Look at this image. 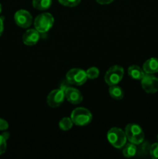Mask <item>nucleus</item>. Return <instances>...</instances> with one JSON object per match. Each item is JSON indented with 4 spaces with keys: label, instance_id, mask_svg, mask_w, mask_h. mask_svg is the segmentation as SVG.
<instances>
[{
    "label": "nucleus",
    "instance_id": "nucleus-1",
    "mask_svg": "<svg viewBox=\"0 0 158 159\" xmlns=\"http://www.w3.org/2000/svg\"><path fill=\"white\" fill-rule=\"evenodd\" d=\"M54 23V16L49 12H43L36 17L34 27L40 34H45L52 28Z\"/></svg>",
    "mask_w": 158,
    "mask_h": 159
},
{
    "label": "nucleus",
    "instance_id": "nucleus-2",
    "mask_svg": "<svg viewBox=\"0 0 158 159\" xmlns=\"http://www.w3.org/2000/svg\"><path fill=\"white\" fill-rule=\"evenodd\" d=\"M71 118L73 123L77 126H86L92 120V114L91 112L84 107L76 108L71 112Z\"/></svg>",
    "mask_w": 158,
    "mask_h": 159
},
{
    "label": "nucleus",
    "instance_id": "nucleus-3",
    "mask_svg": "<svg viewBox=\"0 0 158 159\" xmlns=\"http://www.w3.org/2000/svg\"><path fill=\"white\" fill-rule=\"evenodd\" d=\"M107 139L112 147L122 148L127 141L124 130L119 127H112L107 133Z\"/></svg>",
    "mask_w": 158,
    "mask_h": 159
},
{
    "label": "nucleus",
    "instance_id": "nucleus-4",
    "mask_svg": "<svg viewBox=\"0 0 158 159\" xmlns=\"http://www.w3.org/2000/svg\"><path fill=\"white\" fill-rule=\"evenodd\" d=\"M125 134L127 141L138 145L144 141V132L140 126L135 124H129L125 128Z\"/></svg>",
    "mask_w": 158,
    "mask_h": 159
},
{
    "label": "nucleus",
    "instance_id": "nucleus-5",
    "mask_svg": "<svg viewBox=\"0 0 158 159\" xmlns=\"http://www.w3.org/2000/svg\"><path fill=\"white\" fill-rule=\"evenodd\" d=\"M124 75V69L119 65H113L108 68L105 75V82L107 85H118Z\"/></svg>",
    "mask_w": 158,
    "mask_h": 159
},
{
    "label": "nucleus",
    "instance_id": "nucleus-6",
    "mask_svg": "<svg viewBox=\"0 0 158 159\" xmlns=\"http://www.w3.org/2000/svg\"><path fill=\"white\" fill-rule=\"evenodd\" d=\"M87 79L86 71L81 68H72L66 74V80L71 85H82L86 82Z\"/></svg>",
    "mask_w": 158,
    "mask_h": 159
},
{
    "label": "nucleus",
    "instance_id": "nucleus-7",
    "mask_svg": "<svg viewBox=\"0 0 158 159\" xmlns=\"http://www.w3.org/2000/svg\"><path fill=\"white\" fill-rule=\"evenodd\" d=\"M141 85L146 93H155L158 91V79L153 74H146L141 79Z\"/></svg>",
    "mask_w": 158,
    "mask_h": 159
},
{
    "label": "nucleus",
    "instance_id": "nucleus-8",
    "mask_svg": "<svg viewBox=\"0 0 158 159\" xmlns=\"http://www.w3.org/2000/svg\"><path fill=\"white\" fill-rule=\"evenodd\" d=\"M65 99L64 91L62 89H54L48 94L46 103L52 108H56L61 105Z\"/></svg>",
    "mask_w": 158,
    "mask_h": 159
},
{
    "label": "nucleus",
    "instance_id": "nucleus-9",
    "mask_svg": "<svg viewBox=\"0 0 158 159\" xmlns=\"http://www.w3.org/2000/svg\"><path fill=\"white\" fill-rule=\"evenodd\" d=\"M14 20L17 26L22 28H28L33 22L32 15L26 9H20L14 15Z\"/></svg>",
    "mask_w": 158,
    "mask_h": 159
},
{
    "label": "nucleus",
    "instance_id": "nucleus-10",
    "mask_svg": "<svg viewBox=\"0 0 158 159\" xmlns=\"http://www.w3.org/2000/svg\"><path fill=\"white\" fill-rule=\"evenodd\" d=\"M65 94V99L71 104L77 105L83 100V96L78 89L73 87L68 86L64 89Z\"/></svg>",
    "mask_w": 158,
    "mask_h": 159
},
{
    "label": "nucleus",
    "instance_id": "nucleus-11",
    "mask_svg": "<svg viewBox=\"0 0 158 159\" xmlns=\"http://www.w3.org/2000/svg\"><path fill=\"white\" fill-rule=\"evenodd\" d=\"M40 33L36 29L27 30L23 36V42L27 46H32L36 44L40 38Z\"/></svg>",
    "mask_w": 158,
    "mask_h": 159
},
{
    "label": "nucleus",
    "instance_id": "nucleus-12",
    "mask_svg": "<svg viewBox=\"0 0 158 159\" xmlns=\"http://www.w3.org/2000/svg\"><path fill=\"white\" fill-rule=\"evenodd\" d=\"M143 70L146 74H155L158 72V58L151 57L144 62Z\"/></svg>",
    "mask_w": 158,
    "mask_h": 159
},
{
    "label": "nucleus",
    "instance_id": "nucleus-13",
    "mask_svg": "<svg viewBox=\"0 0 158 159\" xmlns=\"http://www.w3.org/2000/svg\"><path fill=\"white\" fill-rule=\"evenodd\" d=\"M128 75L131 79L135 80H141L145 75V72L138 65H131L128 68Z\"/></svg>",
    "mask_w": 158,
    "mask_h": 159
},
{
    "label": "nucleus",
    "instance_id": "nucleus-14",
    "mask_svg": "<svg viewBox=\"0 0 158 159\" xmlns=\"http://www.w3.org/2000/svg\"><path fill=\"white\" fill-rule=\"evenodd\" d=\"M108 93L112 99L120 100L124 97V92L120 86L117 85H110L108 89Z\"/></svg>",
    "mask_w": 158,
    "mask_h": 159
},
{
    "label": "nucleus",
    "instance_id": "nucleus-15",
    "mask_svg": "<svg viewBox=\"0 0 158 159\" xmlns=\"http://www.w3.org/2000/svg\"><path fill=\"white\" fill-rule=\"evenodd\" d=\"M51 5L52 0H33V6L37 10H46L50 7Z\"/></svg>",
    "mask_w": 158,
    "mask_h": 159
},
{
    "label": "nucleus",
    "instance_id": "nucleus-16",
    "mask_svg": "<svg viewBox=\"0 0 158 159\" xmlns=\"http://www.w3.org/2000/svg\"><path fill=\"white\" fill-rule=\"evenodd\" d=\"M137 149H136V144H133V143H129V144H125L123 146V149H122V154L125 158H133L136 155Z\"/></svg>",
    "mask_w": 158,
    "mask_h": 159
},
{
    "label": "nucleus",
    "instance_id": "nucleus-17",
    "mask_svg": "<svg viewBox=\"0 0 158 159\" xmlns=\"http://www.w3.org/2000/svg\"><path fill=\"white\" fill-rule=\"evenodd\" d=\"M73 124H74V123H73L71 117H64L59 122V127L62 130L67 131V130H69L72 128Z\"/></svg>",
    "mask_w": 158,
    "mask_h": 159
},
{
    "label": "nucleus",
    "instance_id": "nucleus-18",
    "mask_svg": "<svg viewBox=\"0 0 158 159\" xmlns=\"http://www.w3.org/2000/svg\"><path fill=\"white\" fill-rule=\"evenodd\" d=\"M87 77L89 79H95L99 75V70L95 67H91L86 71Z\"/></svg>",
    "mask_w": 158,
    "mask_h": 159
},
{
    "label": "nucleus",
    "instance_id": "nucleus-19",
    "mask_svg": "<svg viewBox=\"0 0 158 159\" xmlns=\"http://www.w3.org/2000/svg\"><path fill=\"white\" fill-rule=\"evenodd\" d=\"M58 2L60 4L67 7H75L77 5H79L81 0H58Z\"/></svg>",
    "mask_w": 158,
    "mask_h": 159
},
{
    "label": "nucleus",
    "instance_id": "nucleus-20",
    "mask_svg": "<svg viewBox=\"0 0 158 159\" xmlns=\"http://www.w3.org/2000/svg\"><path fill=\"white\" fill-rule=\"evenodd\" d=\"M150 154L152 158H158V142L154 143L150 146Z\"/></svg>",
    "mask_w": 158,
    "mask_h": 159
},
{
    "label": "nucleus",
    "instance_id": "nucleus-21",
    "mask_svg": "<svg viewBox=\"0 0 158 159\" xmlns=\"http://www.w3.org/2000/svg\"><path fill=\"white\" fill-rule=\"evenodd\" d=\"M7 144H6V140L2 137V135L0 134V155H3L6 152Z\"/></svg>",
    "mask_w": 158,
    "mask_h": 159
},
{
    "label": "nucleus",
    "instance_id": "nucleus-22",
    "mask_svg": "<svg viewBox=\"0 0 158 159\" xmlns=\"http://www.w3.org/2000/svg\"><path fill=\"white\" fill-rule=\"evenodd\" d=\"M9 128V124L4 119L0 118V130H6Z\"/></svg>",
    "mask_w": 158,
    "mask_h": 159
},
{
    "label": "nucleus",
    "instance_id": "nucleus-23",
    "mask_svg": "<svg viewBox=\"0 0 158 159\" xmlns=\"http://www.w3.org/2000/svg\"><path fill=\"white\" fill-rule=\"evenodd\" d=\"M100 5H108L112 2L114 0H95Z\"/></svg>",
    "mask_w": 158,
    "mask_h": 159
},
{
    "label": "nucleus",
    "instance_id": "nucleus-24",
    "mask_svg": "<svg viewBox=\"0 0 158 159\" xmlns=\"http://www.w3.org/2000/svg\"><path fill=\"white\" fill-rule=\"evenodd\" d=\"M4 30V17L0 16V36L2 34Z\"/></svg>",
    "mask_w": 158,
    "mask_h": 159
},
{
    "label": "nucleus",
    "instance_id": "nucleus-25",
    "mask_svg": "<svg viewBox=\"0 0 158 159\" xmlns=\"http://www.w3.org/2000/svg\"><path fill=\"white\" fill-rule=\"evenodd\" d=\"M2 137L5 138V139L6 140V141H7V140L9 139V136H10V134H9V132H7V131L3 132V133L2 134Z\"/></svg>",
    "mask_w": 158,
    "mask_h": 159
},
{
    "label": "nucleus",
    "instance_id": "nucleus-26",
    "mask_svg": "<svg viewBox=\"0 0 158 159\" xmlns=\"http://www.w3.org/2000/svg\"><path fill=\"white\" fill-rule=\"evenodd\" d=\"M2 4H1V2H0V14H1V12H2Z\"/></svg>",
    "mask_w": 158,
    "mask_h": 159
},
{
    "label": "nucleus",
    "instance_id": "nucleus-27",
    "mask_svg": "<svg viewBox=\"0 0 158 159\" xmlns=\"http://www.w3.org/2000/svg\"><path fill=\"white\" fill-rule=\"evenodd\" d=\"M156 140H157V142H158V135H157V137H156Z\"/></svg>",
    "mask_w": 158,
    "mask_h": 159
}]
</instances>
